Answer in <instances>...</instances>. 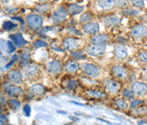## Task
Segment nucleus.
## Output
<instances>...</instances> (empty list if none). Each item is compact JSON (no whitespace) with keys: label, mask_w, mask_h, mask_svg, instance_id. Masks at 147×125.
Here are the masks:
<instances>
[{"label":"nucleus","mask_w":147,"mask_h":125,"mask_svg":"<svg viewBox=\"0 0 147 125\" xmlns=\"http://www.w3.org/2000/svg\"><path fill=\"white\" fill-rule=\"evenodd\" d=\"M140 61H144V62H147V51H142L140 54Z\"/></svg>","instance_id":"obj_37"},{"label":"nucleus","mask_w":147,"mask_h":125,"mask_svg":"<svg viewBox=\"0 0 147 125\" xmlns=\"http://www.w3.org/2000/svg\"><path fill=\"white\" fill-rule=\"evenodd\" d=\"M64 66H65L66 71H67L68 72H69V73H74V72H76L77 71H79V69H80V65H79V63L76 62V61H74V60H69V61H66Z\"/></svg>","instance_id":"obj_16"},{"label":"nucleus","mask_w":147,"mask_h":125,"mask_svg":"<svg viewBox=\"0 0 147 125\" xmlns=\"http://www.w3.org/2000/svg\"><path fill=\"white\" fill-rule=\"evenodd\" d=\"M123 95L128 98V99H134V96H135V94L133 92V90H130V89H124L123 92Z\"/></svg>","instance_id":"obj_30"},{"label":"nucleus","mask_w":147,"mask_h":125,"mask_svg":"<svg viewBox=\"0 0 147 125\" xmlns=\"http://www.w3.org/2000/svg\"><path fill=\"white\" fill-rule=\"evenodd\" d=\"M147 35V28L143 25H136L132 30V36L135 38H142Z\"/></svg>","instance_id":"obj_9"},{"label":"nucleus","mask_w":147,"mask_h":125,"mask_svg":"<svg viewBox=\"0 0 147 125\" xmlns=\"http://www.w3.org/2000/svg\"><path fill=\"white\" fill-rule=\"evenodd\" d=\"M86 94L89 97L93 99H102L106 97V94L101 90H95V89H90L86 91Z\"/></svg>","instance_id":"obj_20"},{"label":"nucleus","mask_w":147,"mask_h":125,"mask_svg":"<svg viewBox=\"0 0 147 125\" xmlns=\"http://www.w3.org/2000/svg\"><path fill=\"white\" fill-rule=\"evenodd\" d=\"M84 70L86 74L91 78H96L100 74L99 68L93 64H86L84 66Z\"/></svg>","instance_id":"obj_8"},{"label":"nucleus","mask_w":147,"mask_h":125,"mask_svg":"<svg viewBox=\"0 0 147 125\" xmlns=\"http://www.w3.org/2000/svg\"><path fill=\"white\" fill-rule=\"evenodd\" d=\"M67 16H68L67 10L64 7H61L57 11L53 13V15L52 16V20L55 24H59V23L63 22V20H65Z\"/></svg>","instance_id":"obj_3"},{"label":"nucleus","mask_w":147,"mask_h":125,"mask_svg":"<svg viewBox=\"0 0 147 125\" xmlns=\"http://www.w3.org/2000/svg\"><path fill=\"white\" fill-rule=\"evenodd\" d=\"M142 104H144V101L143 100H133L132 102H131V108H135V107H139V106H140V105H142Z\"/></svg>","instance_id":"obj_35"},{"label":"nucleus","mask_w":147,"mask_h":125,"mask_svg":"<svg viewBox=\"0 0 147 125\" xmlns=\"http://www.w3.org/2000/svg\"><path fill=\"white\" fill-rule=\"evenodd\" d=\"M63 46L68 50L76 49L80 47V40L74 38H66L63 42Z\"/></svg>","instance_id":"obj_6"},{"label":"nucleus","mask_w":147,"mask_h":125,"mask_svg":"<svg viewBox=\"0 0 147 125\" xmlns=\"http://www.w3.org/2000/svg\"><path fill=\"white\" fill-rule=\"evenodd\" d=\"M52 48H53V50H57V51H60V52H62L63 51V49H61L58 46V44H52Z\"/></svg>","instance_id":"obj_41"},{"label":"nucleus","mask_w":147,"mask_h":125,"mask_svg":"<svg viewBox=\"0 0 147 125\" xmlns=\"http://www.w3.org/2000/svg\"><path fill=\"white\" fill-rule=\"evenodd\" d=\"M3 89L4 91L10 96H20L24 94V91L21 88L10 83H4Z\"/></svg>","instance_id":"obj_2"},{"label":"nucleus","mask_w":147,"mask_h":125,"mask_svg":"<svg viewBox=\"0 0 147 125\" xmlns=\"http://www.w3.org/2000/svg\"><path fill=\"white\" fill-rule=\"evenodd\" d=\"M105 89L110 93H116L120 89V83L114 80H107L105 83Z\"/></svg>","instance_id":"obj_11"},{"label":"nucleus","mask_w":147,"mask_h":125,"mask_svg":"<svg viewBox=\"0 0 147 125\" xmlns=\"http://www.w3.org/2000/svg\"><path fill=\"white\" fill-rule=\"evenodd\" d=\"M132 3L134 6L139 7V8H141V7L143 8V7L145 6V3H144L143 1H133Z\"/></svg>","instance_id":"obj_40"},{"label":"nucleus","mask_w":147,"mask_h":125,"mask_svg":"<svg viewBox=\"0 0 147 125\" xmlns=\"http://www.w3.org/2000/svg\"><path fill=\"white\" fill-rule=\"evenodd\" d=\"M114 55L117 59L119 60H124L128 56V50L123 44H117L114 47Z\"/></svg>","instance_id":"obj_7"},{"label":"nucleus","mask_w":147,"mask_h":125,"mask_svg":"<svg viewBox=\"0 0 147 125\" xmlns=\"http://www.w3.org/2000/svg\"><path fill=\"white\" fill-rule=\"evenodd\" d=\"M113 73L115 77L118 78H126L128 76L126 69L121 65L116 66L113 68Z\"/></svg>","instance_id":"obj_14"},{"label":"nucleus","mask_w":147,"mask_h":125,"mask_svg":"<svg viewBox=\"0 0 147 125\" xmlns=\"http://www.w3.org/2000/svg\"><path fill=\"white\" fill-rule=\"evenodd\" d=\"M26 74L30 78H35L37 74H38V72H39V67L38 66L35 65V64H31V65H28L26 66Z\"/></svg>","instance_id":"obj_17"},{"label":"nucleus","mask_w":147,"mask_h":125,"mask_svg":"<svg viewBox=\"0 0 147 125\" xmlns=\"http://www.w3.org/2000/svg\"><path fill=\"white\" fill-rule=\"evenodd\" d=\"M34 125H35V124H34Z\"/></svg>","instance_id":"obj_47"},{"label":"nucleus","mask_w":147,"mask_h":125,"mask_svg":"<svg viewBox=\"0 0 147 125\" xmlns=\"http://www.w3.org/2000/svg\"><path fill=\"white\" fill-rule=\"evenodd\" d=\"M65 125H70V124H65Z\"/></svg>","instance_id":"obj_46"},{"label":"nucleus","mask_w":147,"mask_h":125,"mask_svg":"<svg viewBox=\"0 0 147 125\" xmlns=\"http://www.w3.org/2000/svg\"><path fill=\"white\" fill-rule=\"evenodd\" d=\"M2 111H3V108H2V106L0 104V112H2Z\"/></svg>","instance_id":"obj_44"},{"label":"nucleus","mask_w":147,"mask_h":125,"mask_svg":"<svg viewBox=\"0 0 147 125\" xmlns=\"http://www.w3.org/2000/svg\"><path fill=\"white\" fill-rule=\"evenodd\" d=\"M0 55H2V53L1 52H0Z\"/></svg>","instance_id":"obj_45"},{"label":"nucleus","mask_w":147,"mask_h":125,"mask_svg":"<svg viewBox=\"0 0 147 125\" xmlns=\"http://www.w3.org/2000/svg\"><path fill=\"white\" fill-rule=\"evenodd\" d=\"M16 27H17L16 24L11 22V21H9V20L5 21V22H3V28L5 31H10V30H12L13 28H15Z\"/></svg>","instance_id":"obj_25"},{"label":"nucleus","mask_w":147,"mask_h":125,"mask_svg":"<svg viewBox=\"0 0 147 125\" xmlns=\"http://www.w3.org/2000/svg\"><path fill=\"white\" fill-rule=\"evenodd\" d=\"M106 51L105 44H91L87 48V53L93 56H99Z\"/></svg>","instance_id":"obj_5"},{"label":"nucleus","mask_w":147,"mask_h":125,"mask_svg":"<svg viewBox=\"0 0 147 125\" xmlns=\"http://www.w3.org/2000/svg\"><path fill=\"white\" fill-rule=\"evenodd\" d=\"M46 88L42 84H35L30 88V92L32 96H40L44 94Z\"/></svg>","instance_id":"obj_18"},{"label":"nucleus","mask_w":147,"mask_h":125,"mask_svg":"<svg viewBox=\"0 0 147 125\" xmlns=\"http://www.w3.org/2000/svg\"><path fill=\"white\" fill-rule=\"evenodd\" d=\"M91 18H92V15L90 12H86L80 16V20L81 23H87L88 21H90L91 20Z\"/></svg>","instance_id":"obj_27"},{"label":"nucleus","mask_w":147,"mask_h":125,"mask_svg":"<svg viewBox=\"0 0 147 125\" xmlns=\"http://www.w3.org/2000/svg\"><path fill=\"white\" fill-rule=\"evenodd\" d=\"M116 2L115 1H99L98 2V4L99 6L105 10H112L113 8V6L115 5Z\"/></svg>","instance_id":"obj_22"},{"label":"nucleus","mask_w":147,"mask_h":125,"mask_svg":"<svg viewBox=\"0 0 147 125\" xmlns=\"http://www.w3.org/2000/svg\"><path fill=\"white\" fill-rule=\"evenodd\" d=\"M47 70L49 72V73H51L52 75H57L62 71L63 66L59 61L57 60H53L50 62H48L46 66Z\"/></svg>","instance_id":"obj_4"},{"label":"nucleus","mask_w":147,"mask_h":125,"mask_svg":"<svg viewBox=\"0 0 147 125\" xmlns=\"http://www.w3.org/2000/svg\"><path fill=\"white\" fill-rule=\"evenodd\" d=\"M104 23L107 26H116L120 24V20L117 16H108L104 20Z\"/></svg>","instance_id":"obj_23"},{"label":"nucleus","mask_w":147,"mask_h":125,"mask_svg":"<svg viewBox=\"0 0 147 125\" xmlns=\"http://www.w3.org/2000/svg\"><path fill=\"white\" fill-rule=\"evenodd\" d=\"M123 14L126 16H137L140 14V12H138L136 10H129L123 11Z\"/></svg>","instance_id":"obj_36"},{"label":"nucleus","mask_w":147,"mask_h":125,"mask_svg":"<svg viewBox=\"0 0 147 125\" xmlns=\"http://www.w3.org/2000/svg\"><path fill=\"white\" fill-rule=\"evenodd\" d=\"M132 90L134 94L142 95L147 92V85L144 83L135 82L132 84Z\"/></svg>","instance_id":"obj_10"},{"label":"nucleus","mask_w":147,"mask_h":125,"mask_svg":"<svg viewBox=\"0 0 147 125\" xmlns=\"http://www.w3.org/2000/svg\"><path fill=\"white\" fill-rule=\"evenodd\" d=\"M72 56L75 59H85L86 57V55L83 53V51H80V50L72 52Z\"/></svg>","instance_id":"obj_28"},{"label":"nucleus","mask_w":147,"mask_h":125,"mask_svg":"<svg viewBox=\"0 0 147 125\" xmlns=\"http://www.w3.org/2000/svg\"><path fill=\"white\" fill-rule=\"evenodd\" d=\"M5 125H6V124H5Z\"/></svg>","instance_id":"obj_48"},{"label":"nucleus","mask_w":147,"mask_h":125,"mask_svg":"<svg viewBox=\"0 0 147 125\" xmlns=\"http://www.w3.org/2000/svg\"><path fill=\"white\" fill-rule=\"evenodd\" d=\"M83 31L86 34H96L99 32V25L97 23H87L84 25Z\"/></svg>","instance_id":"obj_12"},{"label":"nucleus","mask_w":147,"mask_h":125,"mask_svg":"<svg viewBox=\"0 0 147 125\" xmlns=\"http://www.w3.org/2000/svg\"><path fill=\"white\" fill-rule=\"evenodd\" d=\"M9 38L13 40L14 44H16L19 47H22L25 46L28 44V42L26 40H25V38H23L22 34L20 33H15V34H12L9 36Z\"/></svg>","instance_id":"obj_13"},{"label":"nucleus","mask_w":147,"mask_h":125,"mask_svg":"<svg viewBox=\"0 0 147 125\" xmlns=\"http://www.w3.org/2000/svg\"><path fill=\"white\" fill-rule=\"evenodd\" d=\"M26 23L30 29L37 30L43 23V18L39 15H29L26 17Z\"/></svg>","instance_id":"obj_1"},{"label":"nucleus","mask_w":147,"mask_h":125,"mask_svg":"<svg viewBox=\"0 0 147 125\" xmlns=\"http://www.w3.org/2000/svg\"><path fill=\"white\" fill-rule=\"evenodd\" d=\"M9 105H10L14 109H18V108L20 107V101L17 100H15V99H11V100L9 101Z\"/></svg>","instance_id":"obj_31"},{"label":"nucleus","mask_w":147,"mask_h":125,"mask_svg":"<svg viewBox=\"0 0 147 125\" xmlns=\"http://www.w3.org/2000/svg\"><path fill=\"white\" fill-rule=\"evenodd\" d=\"M12 19H14V20H19V21H20L23 25H24V20L20 18V17H17V16H15V17H12Z\"/></svg>","instance_id":"obj_43"},{"label":"nucleus","mask_w":147,"mask_h":125,"mask_svg":"<svg viewBox=\"0 0 147 125\" xmlns=\"http://www.w3.org/2000/svg\"><path fill=\"white\" fill-rule=\"evenodd\" d=\"M134 114H147V106L146 107H142L141 108H138L134 111Z\"/></svg>","instance_id":"obj_34"},{"label":"nucleus","mask_w":147,"mask_h":125,"mask_svg":"<svg viewBox=\"0 0 147 125\" xmlns=\"http://www.w3.org/2000/svg\"><path fill=\"white\" fill-rule=\"evenodd\" d=\"M65 85H66V88H67L68 89H74V88L78 85V83H77L76 80L72 79V80L67 81L66 83H65Z\"/></svg>","instance_id":"obj_29"},{"label":"nucleus","mask_w":147,"mask_h":125,"mask_svg":"<svg viewBox=\"0 0 147 125\" xmlns=\"http://www.w3.org/2000/svg\"><path fill=\"white\" fill-rule=\"evenodd\" d=\"M5 117H0V125H5Z\"/></svg>","instance_id":"obj_42"},{"label":"nucleus","mask_w":147,"mask_h":125,"mask_svg":"<svg viewBox=\"0 0 147 125\" xmlns=\"http://www.w3.org/2000/svg\"><path fill=\"white\" fill-rule=\"evenodd\" d=\"M7 47H8V51L9 53H13L15 51V44L12 41H7Z\"/></svg>","instance_id":"obj_33"},{"label":"nucleus","mask_w":147,"mask_h":125,"mask_svg":"<svg viewBox=\"0 0 147 125\" xmlns=\"http://www.w3.org/2000/svg\"><path fill=\"white\" fill-rule=\"evenodd\" d=\"M17 61H18V55H14V57L12 58L11 61H10V62H9V64L6 66V68H9V67H10L11 66H13V65H14Z\"/></svg>","instance_id":"obj_38"},{"label":"nucleus","mask_w":147,"mask_h":125,"mask_svg":"<svg viewBox=\"0 0 147 125\" xmlns=\"http://www.w3.org/2000/svg\"><path fill=\"white\" fill-rule=\"evenodd\" d=\"M34 47L41 48V47H47V44L43 40H36L34 43Z\"/></svg>","instance_id":"obj_32"},{"label":"nucleus","mask_w":147,"mask_h":125,"mask_svg":"<svg viewBox=\"0 0 147 125\" xmlns=\"http://www.w3.org/2000/svg\"><path fill=\"white\" fill-rule=\"evenodd\" d=\"M83 7L77 4V3H71L68 6V12L70 13L71 15H76L80 13L83 10Z\"/></svg>","instance_id":"obj_21"},{"label":"nucleus","mask_w":147,"mask_h":125,"mask_svg":"<svg viewBox=\"0 0 147 125\" xmlns=\"http://www.w3.org/2000/svg\"><path fill=\"white\" fill-rule=\"evenodd\" d=\"M30 111H31V109H30V107L29 105H26L24 107V112H25V115L26 117H29L30 115Z\"/></svg>","instance_id":"obj_39"},{"label":"nucleus","mask_w":147,"mask_h":125,"mask_svg":"<svg viewBox=\"0 0 147 125\" xmlns=\"http://www.w3.org/2000/svg\"><path fill=\"white\" fill-rule=\"evenodd\" d=\"M50 10V6L47 3L45 4H40L36 8V11L40 12V13H46Z\"/></svg>","instance_id":"obj_24"},{"label":"nucleus","mask_w":147,"mask_h":125,"mask_svg":"<svg viewBox=\"0 0 147 125\" xmlns=\"http://www.w3.org/2000/svg\"><path fill=\"white\" fill-rule=\"evenodd\" d=\"M109 40V37L106 34H96L92 38V42L95 44H104Z\"/></svg>","instance_id":"obj_19"},{"label":"nucleus","mask_w":147,"mask_h":125,"mask_svg":"<svg viewBox=\"0 0 147 125\" xmlns=\"http://www.w3.org/2000/svg\"><path fill=\"white\" fill-rule=\"evenodd\" d=\"M8 78L11 81V82H14V83H20L22 81V73L20 72V71L19 70H12L10 71L8 75H7Z\"/></svg>","instance_id":"obj_15"},{"label":"nucleus","mask_w":147,"mask_h":125,"mask_svg":"<svg viewBox=\"0 0 147 125\" xmlns=\"http://www.w3.org/2000/svg\"><path fill=\"white\" fill-rule=\"evenodd\" d=\"M115 104H116V106L118 107V108H120V109L122 110H125L128 107V104H127V102L123 99H118V100H117Z\"/></svg>","instance_id":"obj_26"}]
</instances>
